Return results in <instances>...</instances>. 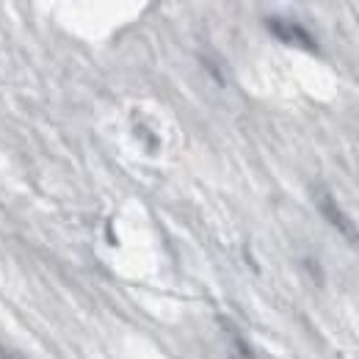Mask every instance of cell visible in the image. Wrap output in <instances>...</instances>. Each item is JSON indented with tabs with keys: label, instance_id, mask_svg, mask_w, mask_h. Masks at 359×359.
<instances>
[{
	"label": "cell",
	"instance_id": "obj_1",
	"mask_svg": "<svg viewBox=\"0 0 359 359\" xmlns=\"http://www.w3.org/2000/svg\"><path fill=\"white\" fill-rule=\"evenodd\" d=\"M315 205H318V210H320V216L329 222V224L334 226L346 241H354V243H359V229L354 224H351V219L340 210V205L334 202V196L329 194V191H318L315 194Z\"/></svg>",
	"mask_w": 359,
	"mask_h": 359
},
{
	"label": "cell",
	"instance_id": "obj_2",
	"mask_svg": "<svg viewBox=\"0 0 359 359\" xmlns=\"http://www.w3.org/2000/svg\"><path fill=\"white\" fill-rule=\"evenodd\" d=\"M266 25H269L271 34H273L279 42H285V45L302 47V50H310V53L318 50L313 34H310L307 28H302L299 22H293V20H285V17H269V20H266Z\"/></svg>",
	"mask_w": 359,
	"mask_h": 359
}]
</instances>
